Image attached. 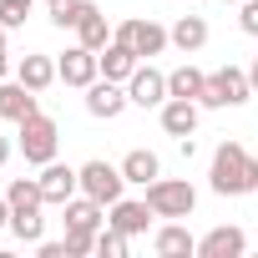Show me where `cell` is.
Listing matches in <instances>:
<instances>
[{"label":"cell","instance_id":"d6a6232c","mask_svg":"<svg viewBox=\"0 0 258 258\" xmlns=\"http://www.w3.org/2000/svg\"><path fill=\"white\" fill-rule=\"evenodd\" d=\"M11 76V56H0V81H6Z\"/></svg>","mask_w":258,"mask_h":258},{"label":"cell","instance_id":"7a4b0ae2","mask_svg":"<svg viewBox=\"0 0 258 258\" xmlns=\"http://www.w3.org/2000/svg\"><path fill=\"white\" fill-rule=\"evenodd\" d=\"M16 147L26 152V162H31V167H46V162H56L61 126H56L46 111H36V116H26V121H21V132H16Z\"/></svg>","mask_w":258,"mask_h":258},{"label":"cell","instance_id":"cb8c5ba5","mask_svg":"<svg viewBox=\"0 0 258 258\" xmlns=\"http://www.w3.org/2000/svg\"><path fill=\"white\" fill-rule=\"evenodd\" d=\"M91 11H101L96 0H56V6H51V26L56 31H76Z\"/></svg>","mask_w":258,"mask_h":258},{"label":"cell","instance_id":"ac0fdd59","mask_svg":"<svg viewBox=\"0 0 258 258\" xmlns=\"http://www.w3.org/2000/svg\"><path fill=\"white\" fill-rule=\"evenodd\" d=\"M16 81H26L31 91H46V86H56L61 76H56V61L36 51V56H21V61H16Z\"/></svg>","mask_w":258,"mask_h":258},{"label":"cell","instance_id":"ba28073f","mask_svg":"<svg viewBox=\"0 0 258 258\" xmlns=\"http://www.w3.org/2000/svg\"><path fill=\"white\" fill-rule=\"evenodd\" d=\"M56 76H61L66 86H81V91H86V86L101 76V61H96V51H86V46L76 41V46H66V51H61V61H56Z\"/></svg>","mask_w":258,"mask_h":258},{"label":"cell","instance_id":"83f0119b","mask_svg":"<svg viewBox=\"0 0 258 258\" xmlns=\"http://www.w3.org/2000/svg\"><path fill=\"white\" fill-rule=\"evenodd\" d=\"M86 253H96V233H86V228H66V258H86Z\"/></svg>","mask_w":258,"mask_h":258},{"label":"cell","instance_id":"7c38bea8","mask_svg":"<svg viewBox=\"0 0 258 258\" xmlns=\"http://www.w3.org/2000/svg\"><path fill=\"white\" fill-rule=\"evenodd\" d=\"M36 111H41V91H31L26 81H0V116H6V121L21 126Z\"/></svg>","mask_w":258,"mask_h":258},{"label":"cell","instance_id":"d6986e66","mask_svg":"<svg viewBox=\"0 0 258 258\" xmlns=\"http://www.w3.org/2000/svg\"><path fill=\"white\" fill-rule=\"evenodd\" d=\"M152 248H157L162 258H192V253H198V238H192L182 223H162L157 238H152Z\"/></svg>","mask_w":258,"mask_h":258},{"label":"cell","instance_id":"44dd1931","mask_svg":"<svg viewBox=\"0 0 258 258\" xmlns=\"http://www.w3.org/2000/svg\"><path fill=\"white\" fill-rule=\"evenodd\" d=\"M6 198H11V213H41V208H46L41 177H16V182L6 187Z\"/></svg>","mask_w":258,"mask_h":258},{"label":"cell","instance_id":"52a82bcc","mask_svg":"<svg viewBox=\"0 0 258 258\" xmlns=\"http://www.w3.org/2000/svg\"><path fill=\"white\" fill-rule=\"evenodd\" d=\"M126 81H106V76H96L91 86H86V111L96 116V121H116L121 111H126Z\"/></svg>","mask_w":258,"mask_h":258},{"label":"cell","instance_id":"836d02e7","mask_svg":"<svg viewBox=\"0 0 258 258\" xmlns=\"http://www.w3.org/2000/svg\"><path fill=\"white\" fill-rule=\"evenodd\" d=\"M0 56H6V26H0Z\"/></svg>","mask_w":258,"mask_h":258},{"label":"cell","instance_id":"f1b7e54d","mask_svg":"<svg viewBox=\"0 0 258 258\" xmlns=\"http://www.w3.org/2000/svg\"><path fill=\"white\" fill-rule=\"evenodd\" d=\"M238 26L248 36H258V0H243V6H238Z\"/></svg>","mask_w":258,"mask_h":258},{"label":"cell","instance_id":"5b68a950","mask_svg":"<svg viewBox=\"0 0 258 258\" xmlns=\"http://www.w3.org/2000/svg\"><path fill=\"white\" fill-rule=\"evenodd\" d=\"M116 41H126L142 61H152V56H162L167 46H172V36H167V26H157V21H142V16H132V21H116V31H111Z\"/></svg>","mask_w":258,"mask_h":258},{"label":"cell","instance_id":"9a60e30c","mask_svg":"<svg viewBox=\"0 0 258 258\" xmlns=\"http://www.w3.org/2000/svg\"><path fill=\"white\" fill-rule=\"evenodd\" d=\"M96 61H101V76H106V81H132V71L142 66V56L126 46V41H116V36H111L106 51H96Z\"/></svg>","mask_w":258,"mask_h":258},{"label":"cell","instance_id":"4dcf8cb0","mask_svg":"<svg viewBox=\"0 0 258 258\" xmlns=\"http://www.w3.org/2000/svg\"><path fill=\"white\" fill-rule=\"evenodd\" d=\"M0 228H11V198H0Z\"/></svg>","mask_w":258,"mask_h":258},{"label":"cell","instance_id":"1f68e13d","mask_svg":"<svg viewBox=\"0 0 258 258\" xmlns=\"http://www.w3.org/2000/svg\"><path fill=\"white\" fill-rule=\"evenodd\" d=\"M248 81H253V91H258V56H253V66H248Z\"/></svg>","mask_w":258,"mask_h":258},{"label":"cell","instance_id":"7402d4cb","mask_svg":"<svg viewBox=\"0 0 258 258\" xmlns=\"http://www.w3.org/2000/svg\"><path fill=\"white\" fill-rule=\"evenodd\" d=\"M203 86H208V71H198V66H177V71H167V96L203 101Z\"/></svg>","mask_w":258,"mask_h":258},{"label":"cell","instance_id":"d590c367","mask_svg":"<svg viewBox=\"0 0 258 258\" xmlns=\"http://www.w3.org/2000/svg\"><path fill=\"white\" fill-rule=\"evenodd\" d=\"M46 6H56V0H46Z\"/></svg>","mask_w":258,"mask_h":258},{"label":"cell","instance_id":"277c9868","mask_svg":"<svg viewBox=\"0 0 258 258\" xmlns=\"http://www.w3.org/2000/svg\"><path fill=\"white\" fill-rule=\"evenodd\" d=\"M248 96H253V81H248V71H243V66H218V71H208L203 106L223 111V106H243Z\"/></svg>","mask_w":258,"mask_h":258},{"label":"cell","instance_id":"8992f818","mask_svg":"<svg viewBox=\"0 0 258 258\" xmlns=\"http://www.w3.org/2000/svg\"><path fill=\"white\" fill-rule=\"evenodd\" d=\"M121 187H126V177H121V162L111 167V162H101V157H91V162H81V192L86 198H96V203H116L121 198Z\"/></svg>","mask_w":258,"mask_h":258},{"label":"cell","instance_id":"e0dca14e","mask_svg":"<svg viewBox=\"0 0 258 258\" xmlns=\"http://www.w3.org/2000/svg\"><path fill=\"white\" fill-rule=\"evenodd\" d=\"M121 177H126V182H137V187H147V182L162 177V157L147 152V147H132V152L121 157Z\"/></svg>","mask_w":258,"mask_h":258},{"label":"cell","instance_id":"484cf974","mask_svg":"<svg viewBox=\"0 0 258 258\" xmlns=\"http://www.w3.org/2000/svg\"><path fill=\"white\" fill-rule=\"evenodd\" d=\"M96 253L101 258H126V253H132V238H126V233H116L111 223L96 233Z\"/></svg>","mask_w":258,"mask_h":258},{"label":"cell","instance_id":"6da1fadb","mask_svg":"<svg viewBox=\"0 0 258 258\" xmlns=\"http://www.w3.org/2000/svg\"><path fill=\"white\" fill-rule=\"evenodd\" d=\"M208 182H213L218 198H248V192H258V157L243 142H218Z\"/></svg>","mask_w":258,"mask_h":258},{"label":"cell","instance_id":"8fae6325","mask_svg":"<svg viewBox=\"0 0 258 258\" xmlns=\"http://www.w3.org/2000/svg\"><path fill=\"white\" fill-rule=\"evenodd\" d=\"M152 218H157V213L147 208V198H142V203H132V198H116V203L106 208V223H111L116 233H126V238H142Z\"/></svg>","mask_w":258,"mask_h":258},{"label":"cell","instance_id":"2e32d148","mask_svg":"<svg viewBox=\"0 0 258 258\" xmlns=\"http://www.w3.org/2000/svg\"><path fill=\"white\" fill-rule=\"evenodd\" d=\"M61 213H66V218H61L66 228H86V233H101V228H106V203H96V198H86V192L71 198V203H61Z\"/></svg>","mask_w":258,"mask_h":258},{"label":"cell","instance_id":"9c48e42d","mask_svg":"<svg viewBox=\"0 0 258 258\" xmlns=\"http://www.w3.org/2000/svg\"><path fill=\"white\" fill-rule=\"evenodd\" d=\"M41 192H46V208H61L81 192V167H66V162H46L41 167Z\"/></svg>","mask_w":258,"mask_h":258},{"label":"cell","instance_id":"5bb4252c","mask_svg":"<svg viewBox=\"0 0 258 258\" xmlns=\"http://www.w3.org/2000/svg\"><path fill=\"white\" fill-rule=\"evenodd\" d=\"M248 253V233L243 228H213L208 238H198V258H243Z\"/></svg>","mask_w":258,"mask_h":258},{"label":"cell","instance_id":"f546056e","mask_svg":"<svg viewBox=\"0 0 258 258\" xmlns=\"http://www.w3.org/2000/svg\"><path fill=\"white\" fill-rule=\"evenodd\" d=\"M11 152H16V147H11V137H0V167L11 162Z\"/></svg>","mask_w":258,"mask_h":258},{"label":"cell","instance_id":"e575fe53","mask_svg":"<svg viewBox=\"0 0 258 258\" xmlns=\"http://www.w3.org/2000/svg\"><path fill=\"white\" fill-rule=\"evenodd\" d=\"M223 6H243V0H223Z\"/></svg>","mask_w":258,"mask_h":258},{"label":"cell","instance_id":"4316f807","mask_svg":"<svg viewBox=\"0 0 258 258\" xmlns=\"http://www.w3.org/2000/svg\"><path fill=\"white\" fill-rule=\"evenodd\" d=\"M31 6H36V0H0V26H6V31H16V26H26V16H31Z\"/></svg>","mask_w":258,"mask_h":258},{"label":"cell","instance_id":"603a6c76","mask_svg":"<svg viewBox=\"0 0 258 258\" xmlns=\"http://www.w3.org/2000/svg\"><path fill=\"white\" fill-rule=\"evenodd\" d=\"M111 31H116V26H111L101 11H91V16L76 26V41H81L86 51H106V46H111Z\"/></svg>","mask_w":258,"mask_h":258},{"label":"cell","instance_id":"4fadbf2b","mask_svg":"<svg viewBox=\"0 0 258 258\" xmlns=\"http://www.w3.org/2000/svg\"><path fill=\"white\" fill-rule=\"evenodd\" d=\"M126 96H132V106H162V101H167V71L137 66L132 81H126Z\"/></svg>","mask_w":258,"mask_h":258},{"label":"cell","instance_id":"ffe728a7","mask_svg":"<svg viewBox=\"0 0 258 258\" xmlns=\"http://www.w3.org/2000/svg\"><path fill=\"white\" fill-rule=\"evenodd\" d=\"M167 36H172V46H177L182 56H192V51L208 46V21H203V16H177Z\"/></svg>","mask_w":258,"mask_h":258},{"label":"cell","instance_id":"3957f363","mask_svg":"<svg viewBox=\"0 0 258 258\" xmlns=\"http://www.w3.org/2000/svg\"><path fill=\"white\" fill-rule=\"evenodd\" d=\"M147 208H152L157 218H192L198 187H192L187 177H157V182H147Z\"/></svg>","mask_w":258,"mask_h":258},{"label":"cell","instance_id":"30bf717a","mask_svg":"<svg viewBox=\"0 0 258 258\" xmlns=\"http://www.w3.org/2000/svg\"><path fill=\"white\" fill-rule=\"evenodd\" d=\"M157 111H162V132L177 137V142L192 137V132H198V121H203V101H187V96H167Z\"/></svg>","mask_w":258,"mask_h":258},{"label":"cell","instance_id":"d4e9b609","mask_svg":"<svg viewBox=\"0 0 258 258\" xmlns=\"http://www.w3.org/2000/svg\"><path fill=\"white\" fill-rule=\"evenodd\" d=\"M11 233L36 248V243L46 238V218H41V213H11Z\"/></svg>","mask_w":258,"mask_h":258}]
</instances>
